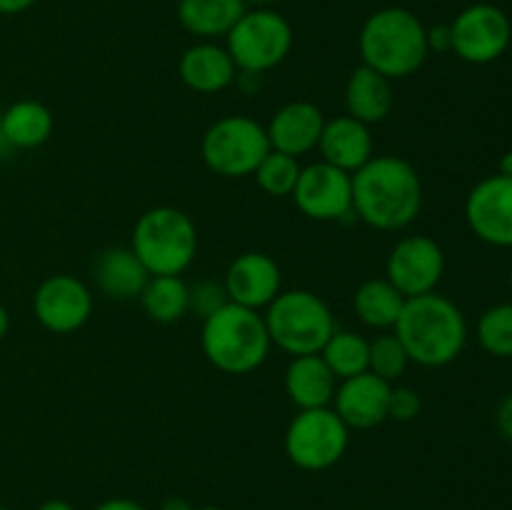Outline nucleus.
Returning <instances> with one entry per match:
<instances>
[{
    "instance_id": "58836bf2",
    "label": "nucleus",
    "mask_w": 512,
    "mask_h": 510,
    "mask_svg": "<svg viewBox=\"0 0 512 510\" xmlns=\"http://www.w3.org/2000/svg\"><path fill=\"white\" fill-rule=\"evenodd\" d=\"M8 330H10V315H8V310H5V305L0 303V343L5 340Z\"/></svg>"
},
{
    "instance_id": "f704fd0d",
    "label": "nucleus",
    "mask_w": 512,
    "mask_h": 510,
    "mask_svg": "<svg viewBox=\"0 0 512 510\" xmlns=\"http://www.w3.org/2000/svg\"><path fill=\"white\" fill-rule=\"evenodd\" d=\"M38 0H0V15H18L30 10Z\"/></svg>"
},
{
    "instance_id": "6ab92c4d",
    "label": "nucleus",
    "mask_w": 512,
    "mask_h": 510,
    "mask_svg": "<svg viewBox=\"0 0 512 510\" xmlns=\"http://www.w3.org/2000/svg\"><path fill=\"white\" fill-rule=\"evenodd\" d=\"M318 150L325 163L353 175L355 170L363 168L375 155L370 125L360 123V120L350 118V115H338L333 120H325Z\"/></svg>"
},
{
    "instance_id": "6e6552de",
    "label": "nucleus",
    "mask_w": 512,
    "mask_h": 510,
    "mask_svg": "<svg viewBox=\"0 0 512 510\" xmlns=\"http://www.w3.org/2000/svg\"><path fill=\"white\" fill-rule=\"evenodd\" d=\"M270 150L265 125L248 115H225L215 120L200 143L203 163L223 178H248Z\"/></svg>"
},
{
    "instance_id": "cd10ccee",
    "label": "nucleus",
    "mask_w": 512,
    "mask_h": 510,
    "mask_svg": "<svg viewBox=\"0 0 512 510\" xmlns=\"http://www.w3.org/2000/svg\"><path fill=\"white\" fill-rule=\"evenodd\" d=\"M478 343L495 358H512V303H500L478 318Z\"/></svg>"
},
{
    "instance_id": "393cba45",
    "label": "nucleus",
    "mask_w": 512,
    "mask_h": 510,
    "mask_svg": "<svg viewBox=\"0 0 512 510\" xmlns=\"http://www.w3.org/2000/svg\"><path fill=\"white\" fill-rule=\"evenodd\" d=\"M405 300L408 298L388 278H370L355 290L353 310L360 323L385 333V330L395 328L400 313H403Z\"/></svg>"
},
{
    "instance_id": "1a4fd4ad",
    "label": "nucleus",
    "mask_w": 512,
    "mask_h": 510,
    "mask_svg": "<svg viewBox=\"0 0 512 510\" xmlns=\"http://www.w3.org/2000/svg\"><path fill=\"white\" fill-rule=\"evenodd\" d=\"M350 443V428L333 408L300 410L285 430V455L308 473H320L343 460Z\"/></svg>"
},
{
    "instance_id": "c756f323",
    "label": "nucleus",
    "mask_w": 512,
    "mask_h": 510,
    "mask_svg": "<svg viewBox=\"0 0 512 510\" xmlns=\"http://www.w3.org/2000/svg\"><path fill=\"white\" fill-rule=\"evenodd\" d=\"M410 358L405 353L403 343H400L398 335L393 330H385L378 338L370 340V353H368V370L378 378L395 383L405 375L408 370Z\"/></svg>"
},
{
    "instance_id": "4c0bfd02",
    "label": "nucleus",
    "mask_w": 512,
    "mask_h": 510,
    "mask_svg": "<svg viewBox=\"0 0 512 510\" xmlns=\"http://www.w3.org/2000/svg\"><path fill=\"white\" fill-rule=\"evenodd\" d=\"M160 510H195V508L185 498H168L163 505H160Z\"/></svg>"
},
{
    "instance_id": "9d476101",
    "label": "nucleus",
    "mask_w": 512,
    "mask_h": 510,
    "mask_svg": "<svg viewBox=\"0 0 512 510\" xmlns=\"http://www.w3.org/2000/svg\"><path fill=\"white\" fill-rule=\"evenodd\" d=\"M453 53L470 65L495 63L508 53L512 23L503 8L493 3L468 5L450 23Z\"/></svg>"
},
{
    "instance_id": "a878e982",
    "label": "nucleus",
    "mask_w": 512,
    "mask_h": 510,
    "mask_svg": "<svg viewBox=\"0 0 512 510\" xmlns=\"http://www.w3.org/2000/svg\"><path fill=\"white\" fill-rule=\"evenodd\" d=\"M138 300L155 323H178L190 313V288L180 275H150Z\"/></svg>"
},
{
    "instance_id": "a19ab883",
    "label": "nucleus",
    "mask_w": 512,
    "mask_h": 510,
    "mask_svg": "<svg viewBox=\"0 0 512 510\" xmlns=\"http://www.w3.org/2000/svg\"><path fill=\"white\" fill-rule=\"evenodd\" d=\"M248 5H270V3H278V0H245Z\"/></svg>"
},
{
    "instance_id": "c9c22d12",
    "label": "nucleus",
    "mask_w": 512,
    "mask_h": 510,
    "mask_svg": "<svg viewBox=\"0 0 512 510\" xmlns=\"http://www.w3.org/2000/svg\"><path fill=\"white\" fill-rule=\"evenodd\" d=\"M95 510H145V508L130 498H110V500H103Z\"/></svg>"
},
{
    "instance_id": "aec40b11",
    "label": "nucleus",
    "mask_w": 512,
    "mask_h": 510,
    "mask_svg": "<svg viewBox=\"0 0 512 510\" xmlns=\"http://www.w3.org/2000/svg\"><path fill=\"white\" fill-rule=\"evenodd\" d=\"M338 378L318 355H295L285 368V393L298 410L330 408Z\"/></svg>"
},
{
    "instance_id": "f3484780",
    "label": "nucleus",
    "mask_w": 512,
    "mask_h": 510,
    "mask_svg": "<svg viewBox=\"0 0 512 510\" xmlns=\"http://www.w3.org/2000/svg\"><path fill=\"white\" fill-rule=\"evenodd\" d=\"M323 128L325 115L318 105L310 100H293L275 110L270 123L265 125V133H268L270 148L300 158L318 148Z\"/></svg>"
},
{
    "instance_id": "4be33fe9",
    "label": "nucleus",
    "mask_w": 512,
    "mask_h": 510,
    "mask_svg": "<svg viewBox=\"0 0 512 510\" xmlns=\"http://www.w3.org/2000/svg\"><path fill=\"white\" fill-rule=\"evenodd\" d=\"M95 285L103 295L113 300L140 298L143 288L148 285L150 273L140 263L133 248H108L98 255L93 265Z\"/></svg>"
},
{
    "instance_id": "c03bdc74",
    "label": "nucleus",
    "mask_w": 512,
    "mask_h": 510,
    "mask_svg": "<svg viewBox=\"0 0 512 510\" xmlns=\"http://www.w3.org/2000/svg\"><path fill=\"white\" fill-rule=\"evenodd\" d=\"M0 510H10V508H3V505H0Z\"/></svg>"
},
{
    "instance_id": "39448f33",
    "label": "nucleus",
    "mask_w": 512,
    "mask_h": 510,
    "mask_svg": "<svg viewBox=\"0 0 512 510\" xmlns=\"http://www.w3.org/2000/svg\"><path fill=\"white\" fill-rule=\"evenodd\" d=\"M130 248L150 275H183L198 255V228L180 208L158 205L138 218Z\"/></svg>"
},
{
    "instance_id": "ea45409f",
    "label": "nucleus",
    "mask_w": 512,
    "mask_h": 510,
    "mask_svg": "<svg viewBox=\"0 0 512 510\" xmlns=\"http://www.w3.org/2000/svg\"><path fill=\"white\" fill-rule=\"evenodd\" d=\"M498 173L510 175V178H512V150H510V153H505L503 158H500V168H498Z\"/></svg>"
},
{
    "instance_id": "79ce46f5",
    "label": "nucleus",
    "mask_w": 512,
    "mask_h": 510,
    "mask_svg": "<svg viewBox=\"0 0 512 510\" xmlns=\"http://www.w3.org/2000/svg\"><path fill=\"white\" fill-rule=\"evenodd\" d=\"M195 510H225V508H220V505H205V508H195Z\"/></svg>"
},
{
    "instance_id": "a211bd4d",
    "label": "nucleus",
    "mask_w": 512,
    "mask_h": 510,
    "mask_svg": "<svg viewBox=\"0 0 512 510\" xmlns=\"http://www.w3.org/2000/svg\"><path fill=\"white\" fill-rule=\"evenodd\" d=\"M178 73L190 90L203 95L223 93L238 80V68H235L228 48L218 45L215 40H200V43L190 45L180 55Z\"/></svg>"
},
{
    "instance_id": "473e14b6",
    "label": "nucleus",
    "mask_w": 512,
    "mask_h": 510,
    "mask_svg": "<svg viewBox=\"0 0 512 510\" xmlns=\"http://www.w3.org/2000/svg\"><path fill=\"white\" fill-rule=\"evenodd\" d=\"M428 48L430 53H453V33L448 25H435L428 30Z\"/></svg>"
},
{
    "instance_id": "7ed1b4c3",
    "label": "nucleus",
    "mask_w": 512,
    "mask_h": 510,
    "mask_svg": "<svg viewBox=\"0 0 512 510\" xmlns=\"http://www.w3.org/2000/svg\"><path fill=\"white\" fill-rule=\"evenodd\" d=\"M363 65L390 80L415 75L428 60V28L408 8L388 5L368 15L358 35Z\"/></svg>"
},
{
    "instance_id": "412c9836",
    "label": "nucleus",
    "mask_w": 512,
    "mask_h": 510,
    "mask_svg": "<svg viewBox=\"0 0 512 510\" xmlns=\"http://www.w3.org/2000/svg\"><path fill=\"white\" fill-rule=\"evenodd\" d=\"M393 80L368 65H358L345 83V110L365 125H378L393 113Z\"/></svg>"
},
{
    "instance_id": "f8f14e48",
    "label": "nucleus",
    "mask_w": 512,
    "mask_h": 510,
    "mask_svg": "<svg viewBox=\"0 0 512 510\" xmlns=\"http://www.w3.org/2000/svg\"><path fill=\"white\" fill-rule=\"evenodd\" d=\"M445 275V253L428 235H408L398 240L385 260V278L405 295L435 293Z\"/></svg>"
},
{
    "instance_id": "ddd939ff",
    "label": "nucleus",
    "mask_w": 512,
    "mask_h": 510,
    "mask_svg": "<svg viewBox=\"0 0 512 510\" xmlns=\"http://www.w3.org/2000/svg\"><path fill=\"white\" fill-rule=\"evenodd\" d=\"M35 320L55 335L83 328L93 315V293L80 278L58 273L45 278L33 295Z\"/></svg>"
},
{
    "instance_id": "f03ea898",
    "label": "nucleus",
    "mask_w": 512,
    "mask_h": 510,
    "mask_svg": "<svg viewBox=\"0 0 512 510\" xmlns=\"http://www.w3.org/2000/svg\"><path fill=\"white\" fill-rule=\"evenodd\" d=\"M393 333L403 343L410 363L443 368L463 353L468 343V320L453 300L435 290L405 300Z\"/></svg>"
},
{
    "instance_id": "7c9ffc66",
    "label": "nucleus",
    "mask_w": 512,
    "mask_h": 510,
    "mask_svg": "<svg viewBox=\"0 0 512 510\" xmlns=\"http://www.w3.org/2000/svg\"><path fill=\"white\" fill-rule=\"evenodd\" d=\"M225 303H230V300H228V293H225L223 283L203 280V283H198L195 288H190V310H195L200 318H208L210 313L223 308Z\"/></svg>"
},
{
    "instance_id": "20e7f679",
    "label": "nucleus",
    "mask_w": 512,
    "mask_h": 510,
    "mask_svg": "<svg viewBox=\"0 0 512 510\" xmlns=\"http://www.w3.org/2000/svg\"><path fill=\"white\" fill-rule=\"evenodd\" d=\"M200 345L210 365L228 375H248L268 360L270 335L260 310L225 303L203 318Z\"/></svg>"
},
{
    "instance_id": "423d86ee",
    "label": "nucleus",
    "mask_w": 512,
    "mask_h": 510,
    "mask_svg": "<svg viewBox=\"0 0 512 510\" xmlns=\"http://www.w3.org/2000/svg\"><path fill=\"white\" fill-rule=\"evenodd\" d=\"M265 328L270 343L295 355H318L330 335L335 333V318L328 303L310 290H280L278 298L265 308Z\"/></svg>"
},
{
    "instance_id": "0eeeda50",
    "label": "nucleus",
    "mask_w": 512,
    "mask_h": 510,
    "mask_svg": "<svg viewBox=\"0 0 512 510\" xmlns=\"http://www.w3.org/2000/svg\"><path fill=\"white\" fill-rule=\"evenodd\" d=\"M225 48L238 73L265 75L278 68L293 50V28L278 10L260 5L245 10L243 18L225 35Z\"/></svg>"
},
{
    "instance_id": "b1692460",
    "label": "nucleus",
    "mask_w": 512,
    "mask_h": 510,
    "mask_svg": "<svg viewBox=\"0 0 512 510\" xmlns=\"http://www.w3.org/2000/svg\"><path fill=\"white\" fill-rule=\"evenodd\" d=\"M53 128V113L38 100H18L0 118V135L10 148L18 150L40 148L53 135Z\"/></svg>"
},
{
    "instance_id": "5701e85b",
    "label": "nucleus",
    "mask_w": 512,
    "mask_h": 510,
    "mask_svg": "<svg viewBox=\"0 0 512 510\" xmlns=\"http://www.w3.org/2000/svg\"><path fill=\"white\" fill-rule=\"evenodd\" d=\"M248 10L245 0H180L178 20L200 40L225 38Z\"/></svg>"
},
{
    "instance_id": "72a5a7b5",
    "label": "nucleus",
    "mask_w": 512,
    "mask_h": 510,
    "mask_svg": "<svg viewBox=\"0 0 512 510\" xmlns=\"http://www.w3.org/2000/svg\"><path fill=\"white\" fill-rule=\"evenodd\" d=\"M495 423H498L500 435H503L505 440H510V443H512V390L508 395H505L503 400H500L498 413H495Z\"/></svg>"
},
{
    "instance_id": "e433bc0d",
    "label": "nucleus",
    "mask_w": 512,
    "mask_h": 510,
    "mask_svg": "<svg viewBox=\"0 0 512 510\" xmlns=\"http://www.w3.org/2000/svg\"><path fill=\"white\" fill-rule=\"evenodd\" d=\"M38 510H75L68 500H60V498H50L45 503L38 505Z\"/></svg>"
},
{
    "instance_id": "dca6fc26",
    "label": "nucleus",
    "mask_w": 512,
    "mask_h": 510,
    "mask_svg": "<svg viewBox=\"0 0 512 510\" xmlns=\"http://www.w3.org/2000/svg\"><path fill=\"white\" fill-rule=\"evenodd\" d=\"M390 393H393V383L365 370L353 378L340 380L335 388L333 410L348 428L370 430L388 420Z\"/></svg>"
},
{
    "instance_id": "2f4dec72",
    "label": "nucleus",
    "mask_w": 512,
    "mask_h": 510,
    "mask_svg": "<svg viewBox=\"0 0 512 510\" xmlns=\"http://www.w3.org/2000/svg\"><path fill=\"white\" fill-rule=\"evenodd\" d=\"M423 408V400H420L418 390L405 388V385H395L393 393H390V408L388 418L398 420V423H410L420 415Z\"/></svg>"
},
{
    "instance_id": "2eb2a0df",
    "label": "nucleus",
    "mask_w": 512,
    "mask_h": 510,
    "mask_svg": "<svg viewBox=\"0 0 512 510\" xmlns=\"http://www.w3.org/2000/svg\"><path fill=\"white\" fill-rule=\"evenodd\" d=\"M225 293L228 300L243 308H268L283 290V275L275 258L260 250L240 253L225 270Z\"/></svg>"
},
{
    "instance_id": "bb28decb",
    "label": "nucleus",
    "mask_w": 512,
    "mask_h": 510,
    "mask_svg": "<svg viewBox=\"0 0 512 510\" xmlns=\"http://www.w3.org/2000/svg\"><path fill=\"white\" fill-rule=\"evenodd\" d=\"M370 340H365L353 330H335L328 343L320 350V358L325 360L338 380H348L368 370Z\"/></svg>"
},
{
    "instance_id": "37998d69",
    "label": "nucleus",
    "mask_w": 512,
    "mask_h": 510,
    "mask_svg": "<svg viewBox=\"0 0 512 510\" xmlns=\"http://www.w3.org/2000/svg\"><path fill=\"white\" fill-rule=\"evenodd\" d=\"M510 288H512V270H510Z\"/></svg>"
},
{
    "instance_id": "4468645a",
    "label": "nucleus",
    "mask_w": 512,
    "mask_h": 510,
    "mask_svg": "<svg viewBox=\"0 0 512 510\" xmlns=\"http://www.w3.org/2000/svg\"><path fill=\"white\" fill-rule=\"evenodd\" d=\"M465 223L493 248H512V178L495 173L473 185L465 198Z\"/></svg>"
},
{
    "instance_id": "f257e3e1",
    "label": "nucleus",
    "mask_w": 512,
    "mask_h": 510,
    "mask_svg": "<svg viewBox=\"0 0 512 510\" xmlns=\"http://www.w3.org/2000/svg\"><path fill=\"white\" fill-rule=\"evenodd\" d=\"M423 208V180L400 155H373L353 173V215L383 233L408 228Z\"/></svg>"
},
{
    "instance_id": "9b49d317",
    "label": "nucleus",
    "mask_w": 512,
    "mask_h": 510,
    "mask_svg": "<svg viewBox=\"0 0 512 510\" xmlns=\"http://www.w3.org/2000/svg\"><path fill=\"white\" fill-rule=\"evenodd\" d=\"M293 200L300 213L318 223H333L353 215V175L335 165L310 163L300 170Z\"/></svg>"
},
{
    "instance_id": "c85d7f7f",
    "label": "nucleus",
    "mask_w": 512,
    "mask_h": 510,
    "mask_svg": "<svg viewBox=\"0 0 512 510\" xmlns=\"http://www.w3.org/2000/svg\"><path fill=\"white\" fill-rule=\"evenodd\" d=\"M300 170H303V165L298 163V158L270 150L253 175L263 193L273 195V198H285V195H293Z\"/></svg>"
}]
</instances>
